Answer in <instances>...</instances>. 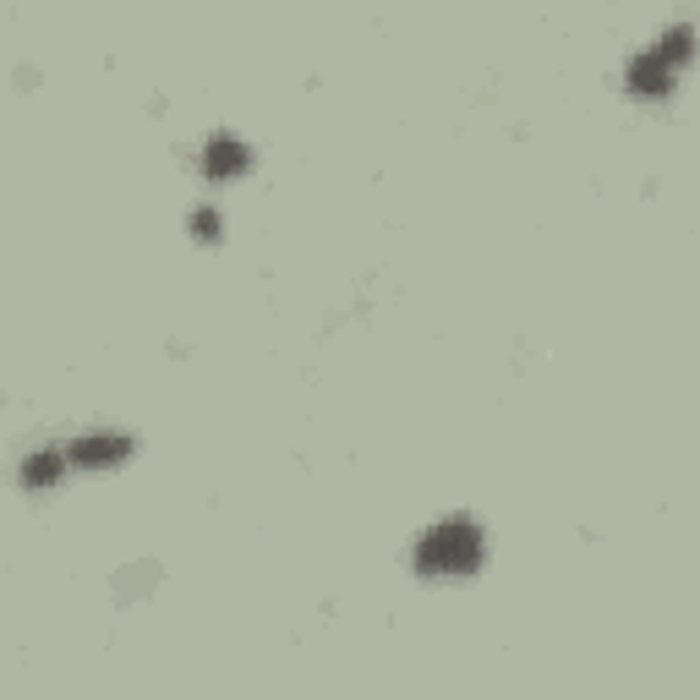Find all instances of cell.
Wrapping results in <instances>:
<instances>
[{
  "label": "cell",
  "instance_id": "5",
  "mask_svg": "<svg viewBox=\"0 0 700 700\" xmlns=\"http://www.w3.org/2000/svg\"><path fill=\"white\" fill-rule=\"evenodd\" d=\"M55 471H61V460H55V454H44V460H28V482H50Z\"/></svg>",
  "mask_w": 700,
  "mask_h": 700
},
{
  "label": "cell",
  "instance_id": "2",
  "mask_svg": "<svg viewBox=\"0 0 700 700\" xmlns=\"http://www.w3.org/2000/svg\"><path fill=\"white\" fill-rule=\"evenodd\" d=\"M126 449H132V438H121V433H88L83 443H77V460L83 465H110V460H121Z\"/></svg>",
  "mask_w": 700,
  "mask_h": 700
},
{
  "label": "cell",
  "instance_id": "4",
  "mask_svg": "<svg viewBox=\"0 0 700 700\" xmlns=\"http://www.w3.org/2000/svg\"><path fill=\"white\" fill-rule=\"evenodd\" d=\"M635 88L640 93H662V88H668V66H662V61H640L635 66Z\"/></svg>",
  "mask_w": 700,
  "mask_h": 700
},
{
  "label": "cell",
  "instance_id": "1",
  "mask_svg": "<svg viewBox=\"0 0 700 700\" xmlns=\"http://www.w3.org/2000/svg\"><path fill=\"white\" fill-rule=\"evenodd\" d=\"M482 558V536L471 525H438L422 542V569H443V575H465Z\"/></svg>",
  "mask_w": 700,
  "mask_h": 700
},
{
  "label": "cell",
  "instance_id": "3",
  "mask_svg": "<svg viewBox=\"0 0 700 700\" xmlns=\"http://www.w3.org/2000/svg\"><path fill=\"white\" fill-rule=\"evenodd\" d=\"M208 170H214V181H230L236 170H247V148L230 143V137H219V143L208 148Z\"/></svg>",
  "mask_w": 700,
  "mask_h": 700
}]
</instances>
